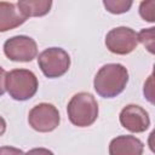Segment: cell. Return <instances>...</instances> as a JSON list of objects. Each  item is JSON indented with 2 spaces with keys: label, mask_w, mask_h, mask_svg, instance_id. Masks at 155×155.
<instances>
[{
  "label": "cell",
  "mask_w": 155,
  "mask_h": 155,
  "mask_svg": "<svg viewBox=\"0 0 155 155\" xmlns=\"http://www.w3.org/2000/svg\"><path fill=\"white\" fill-rule=\"evenodd\" d=\"M128 82V70L120 63L104 64L93 79V87L98 96L114 98L124 92Z\"/></svg>",
  "instance_id": "cell-1"
},
{
  "label": "cell",
  "mask_w": 155,
  "mask_h": 155,
  "mask_svg": "<svg viewBox=\"0 0 155 155\" xmlns=\"http://www.w3.org/2000/svg\"><path fill=\"white\" fill-rule=\"evenodd\" d=\"M98 103L93 94L79 92L71 97L67 105L69 121L78 127H88L98 117Z\"/></svg>",
  "instance_id": "cell-2"
},
{
  "label": "cell",
  "mask_w": 155,
  "mask_h": 155,
  "mask_svg": "<svg viewBox=\"0 0 155 155\" xmlns=\"http://www.w3.org/2000/svg\"><path fill=\"white\" fill-rule=\"evenodd\" d=\"M6 91L15 101L24 102L34 97L39 81L36 75L29 69H13L6 73Z\"/></svg>",
  "instance_id": "cell-3"
},
{
  "label": "cell",
  "mask_w": 155,
  "mask_h": 155,
  "mask_svg": "<svg viewBox=\"0 0 155 155\" xmlns=\"http://www.w3.org/2000/svg\"><path fill=\"white\" fill-rule=\"evenodd\" d=\"M38 64L42 74L48 79L63 76L70 68V57L62 47H48L38 57Z\"/></svg>",
  "instance_id": "cell-4"
},
{
  "label": "cell",
  "mask_w": 155,
  "mask_h": 155,
  "mask_svg": "<svg viewBox=\"0 0 155 155\" xmlns=\"http://www.w3.org/2000/svg\"><path fill=\"white\" fill-rule=\"evenodd\" d=\"M29 126L41 133L52 132L61 122L58 109L51 103H39L28 114Z\"/></svg>",
  "instance_id": "cell-5"
},
{
  "label": "cell",
  "mask_w": 155,
  "mask_h": 155,
  "mask_svg": "<svg viewBox=\"0 0 155 155\" xmlns=\"http://www.w3.org/2000/svg\"><path fill=\"white\" fill-rule=\"evenodd\" d=\"M4 53L13 62H31L38 56V45L30 36L16 35L4 42Z\"/></svg>",
  "instance_id": "cell-6"
},
{
  "label": "cell",
  "mask_w": 155,
  "mask_h": 155,
  "mask_svg": "<svg viewBox=\"0 0 155 155\" xmlns=\"http://www.w3.org/2000/svg\"><path fill=\"white\" fill-rule=\"evenodd\" d=\"M138 45V35L130 27H116L105 35L107 48L115 54H128Z\"/></svg>",
  "instance_id": "cell-7"
},
{
  "label": "cell",
  "mask_w": 155,
  "mask_h": 155,
  "mask_svg": "<svg viewBox=\"0 0 155 155\" xmlns=\"http://www.w3.org/2000/svg\"><path fill=\"white\" fill-rule=\"evenodd\" d=\"M119 120L124 128L133 133H142L150 126V117L148 111L137 104L125 105L120 111Z\"/></svg>",
  "instance_id": "cell-8"
},
{
  "label": "cell",
  "mask_w": 155,
  "mask_h": 155,
  "mask_svg": "<svg viewBox=\"0 0 155 155\" xmlns=\"http://www.w3.org/2000/svg\"><path fill=\"white\" fill-rule=\"evenodd\" d=\"M144 144L134 136H117L109 143V155H143Z\"/></svg>",
  "instance_id": "cell-9"
},
{
  "label": "cell",
  "mask_w": 155,
  "mask_h": 155,
  "mask_svg": "<svg viewBox=\"0 0 155 155\" xmlns=\"http://www.w3.org/2000/svg\"><path fill=\"white\" fill-rule=\"evenodd\" d=\"M25 21L27 17L22 15L16 4L0 1V33L12 30L22 25Z\"/></svg>",
  "instance_id": "cell-10"
},
{
  "label": "cell",
  "mask_w": 155,
  "mask_h": 155,
  "mask_svg": "<svg viewBox=\"0 0 155 155\" xmlns=\"http://www.w3.org/2000/svg\"><path fill=\"white\" fill-rule=\"evenodd\" d=\"M18 10L24 17H42L51 10V0H19L17 4Z\"/></svg>",
  "instance_id": "cell-11"
},
{
  "label": "cell",
  "mask_w": 155,
  "mask_h": 155,
  "mask_svg": "<svg viewBox=\"0 0 155 155\" xmlns=\"http://www.w3.org/2000/svg\"><path fill=\"white\" fill-rule=\"evenodd\" d=\"M131 0H103V5L108 12L114 15H121L130 11L132 6Z\"/></svg>",
  "instance_id": "cell-12"
},
{
  "label": "cell",
  "mask_w": 155,
  "mask_h": 155,
  "mask_svg": "<svg viewBox=\"0 0 155 155\" xmlns=\"http://www.w3.org/2000/svg\"><path fill=\"white\" fill-rule=\"evenodd\" d=\"M154 29L155 28L142 29L137 34L138 35V41L142 42L150 53H154Z\"/></svg>",
  "instance_id": "cell-13"
},
{
  "label": "cell",
  "mask_w": 155,
  "mask_h": 155,
  "mask_svg": "<svg viewBox=\"0 0 155 155\" xmlns=\"http://www.w3.org/2000/svg\"><path fill=\"white\" fill-rule=\"evenodd\" d=\"M154 7H155V1H153V0H150V1H142L140 5H139V15H140V17L144 21L153 23L155 21Z\"/></svg>",
  "instance_id": "cell-14"
},
{
  "label": "cell",
  "mask_w": 155,
  "mask_h": 155,
  "mask_svg": "<svg viewBox=\"0 0 155 155\" xmlns=\"http://www.w3.org/2000/svg\"><path fill=\"white\" fill-rule=\"evenodd\" d=\"M0 155H24V153L18 148L5 145V147H0Z\"/></svg>",
  "instance_id": "cell-15"
},
{
  "label": "cell",
  "mask_w": 155,
  "mask_h": 155,
  "mask_svg": "<svg viewBox=\"0 0 155 155\" xmlns=\"http://www.w3.org/2000/svg\"><path fill=\"white\" fill-rule=\"evenodd\" d=\"M24 155H54V154L46 148H33L29 151H27Z\"/></svg>",
  "instance_id": "cell-16"
},
{
  "label": "cell",
  "mask_w": 155,
  "mask_h": 155,
  "mask_svg": "<svg viewBox=\"0 0 155 155\" xmlns=\"http://www.w3.org/2000/svg\"><path fill=\"white\" fill-rule=\"evenodd\" d=\"M5 82H6V71H5V69L0 65V97L5 93V91H6V85H5Z\"/></svg>",
  "instance_id": "cell-17"
},
{
  "label": "cell",
  "mask_w": 155,
  "mask_h": 155,
  "mask_svg": "<svg viewBox=\"0 0 155 155\" xmlns=\"http://www.w3.org/2000/svg\"><path fill=\"white\" fill-rule=\"evenodd\" d=\"M6 132V121L5 119L0 115V137Z\"/></svg>",
  "instance_id": "cell-18"
}]
</instances>
